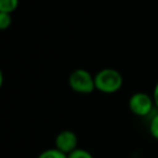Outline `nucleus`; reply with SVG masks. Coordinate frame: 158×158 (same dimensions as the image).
<instances>
[{
	"label": "nucleus",
	"mask_w": 158,
	"mask_h": 158,
	"mask_svg": "<svg viewBox=\"0 0 158 158\" xmlns=\"http://www.w3.org/2000/svg\"><path fill=\"white\" fill-rule=\"evenodd\" d=\"M94 79L95 89L104 94L117 93L123 84V78L121 73L114 68H104L99 70L94 75Z\"/></svg>",
	"instance_id": "obj_1"
},
{
	"label": "nucleus",
	"mask_w": 158,
	"mask_h": 158,
	"mask_svg": "<svg viewBox=\"0 0 158 158\" xmlns=\"http://www.w3.org/2000/svg\"><path fill=\"white\" fill-rule=\"evenodd\" d=\"M68 84H69L70 89L78 94H90L94 90H96L94 75L83 68L74 69L69 74Z\"/></svg>",
	"instance_id": "obj_2"
},
{
	"label": "nucleus",
	"mask_w": 158,
	"mask_h": 158,
	"mask_svg": "<svg viewBox=\"0 0 158 158\" xmlns=\"http://www.w3.org/2000/svg\"><path fill=\"white\" fill-rule=\"evenodd\" d=\"M153 106H156V105H154L152 95H148L142 91L132 94L128 99V109L136 116L144 117V116L149 115Z\"/></svg>",
	"instance_id": "obj_3"
},
{
	"label": "nucleus",
	"mask_w": 158,
	"mask_h": 158,
	"mask_svg": "<svg viewBox=\"0 0 158 158\" xmlns=\"http://www.w3.org/2000/svg\"><path fill=\"white\" fill-rule=\"evenodd\" d=\"M54 147L65 154H70L78 147V136L70 130L60 131L54 138Z\"/></svg>",
	"instance_id": "obj_4"
},
{
	"label": "nucleus",
	"mask_w": 158,
	"mask_h": 158,
	"mask_svg": "<svg viewBox=\"0 0 158 158\" xmlns=\"http://www.w3.org/2000/svg\"><path fill=\"white\" fill-rule=\"evenodd\" d=\"M37 158H68V154L60 152L59 149L54 147V148H48V149L42 151L37 156Z\"/></svg>",
	"instance_id": "obj_5"
},
{
	"label": "nucleus",
	"mask_w": 158,
	"mask_h": 158,
	"mask_svg": "<svg viewBox=\"0 0 158 158\" xmlns=\"http://www.w3.org/2000/svg\"><path fill=\"white\" fill-rule=\"evenodd\" d=\"M19 0H0V12L11 14L17 9Z\"/></svg>",
	"instance_id": "obj_6"
},
{
	"label": "nucleus",
	"mask_w": 158,
	"mask_h": 158,
	"mask_svg": "<svg viewBox=\"0 0 158 158\" xmlns=\"http://www.w3.org/2000/svg\"><path fill=\"white\" fill-rule=\"evenodd\" d=\"M68 158H94V157L89 151L84 148H77L74 152L68 154Z\"/></svg>",
	"instance_id": "obj_7"
},
{
	"label": "nucleus",
	"mask_w": 158,
	"mask_h": 158,
	"mask_svg": "<svg viewBox=\"0 0 158 158\" xmlns=\"http://www.w3.org/2000/svg\"><path fill=\"white\" fill-rule=\"evenodd\" d=\"M149 133L153 138L158 139V112L149 121Z\"/></svg>",
	"instance_id": "obj_8"
},
{
	"label": "nucleus",
	"mask_w": 158,
	"mask_h": 158,
	"mask_svg": "<svg viewBox=\"0 0 158 158\" xmlns=\"http://www.w3.org/2000/svg\"><path fill=\"white\" fill-rule=\"evenodd\" d=\"M12 19H11V14L7 12H0V28L1 30H6L7 27L11 26Z\"/></svg>",
	"instance_id": "obj_9"
},
{
	"label": "nucleus",
	"mask_w": 158,
	"mask_h": 158,
	"mask_svg": "<svg viewBox=\"0 0 158 158\" xmlns=\"http://www.w3.org/2000/svg\"><path fill=\"white\" fill-rule=\"evenodd\" d=\"M152 98H153V101H154V105H156V107L158 109V81L156 83V85H154V88H153Z\"/></svg>",
	"instance_id": "obj_10"
}]
</instances>
